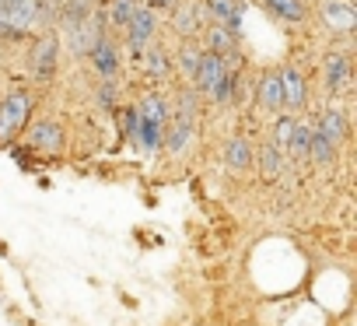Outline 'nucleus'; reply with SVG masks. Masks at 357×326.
I'll return each instance as SVG.
<instances>
[{
  "label": "nucleus",
  "instance_id": "obj_1",
  "mask_svg": "<svg viewBox=\"0 0 357 326\" xmlns=\"http://www.w3.org/2000/svg\"><path fill=\"white\" fill-rule=\"evenodd\" d=\"M32 25H39L36 0H4V8H0V36H22Z\"/></svg>",
  "mask_w": 357,
  "mask_h": 326
},
{
  "label": "nucleus",
  "instance_id": "obj_2",
  "mask_svg": "<svg viewBox=\"0 0 357 326\" xmlns=\"http://www.w3.org/2000/svg\"><path fill=\"white\" fill-rule=\"evenodd\" d=\"M29 109H32V95L25 88L11 91L4 102H0V140H8L22 130V123L29 119Z\"/></svg>",
  "mask_w": 357,
  "mask_h": 326
},
{
  "label": "nucleus",
  "instance_id": "obj_3",
  "mask_svg": "<svg viewBox=\"0 0 357 326\" xmlns=\"http://www.w3.org/2000/svg\"><path fill=\"white\" fill-rule=\"evenodd\" d=\"M154 32H158V15L147 11L144 4L137 8V15L126 22V43H130V53L140 57L151 43H154Z\"/></svg>",
  "mask_w": 357,
  "mask_h": 326
},
{
  "label": "nucleus",
  "instance_id": "obj_4",
  "mask_svg": "<svg viewBox=\"0 0 357 326\" xmlns=\"http://www.w3.org/2000/svg\"><path fill=\"white\" fill-rule=\"evenodd\" d=\"M63 144H67V137H63L60 123H53V119H39L29 130V147L39 151V154H60Z\"/></svg>",
  "mask_w": 357,
  "mask_h": 326
},
{
  "label": "nucleus",
  "instance_id": "obj_5",
  "mask_svg": "<svg viewBox=\"0 0 357 326\" xmlns=\"http://www.w3.org/2000/svg\"><path fill=\"white\" fill-rule=\"evenodd\" d=\"M56 60H60V39L50 32V36H43V39L36 43V50H32V74H36L39 81H50V77L56 74Z\"/></svg>",
  "mask_w": 357,
  "mask_h": 326
},
{
  "label": "nucleus",
  "instance_id": "obj_6",
  "mask_svg": "<svg viewBox=\"0 0 357 326\" xmlns=\"http://www.w3.org/2000/svg\"><path fill=\"white\" fill-rule=\"evenodd\" d=\"M98 39H102V15H95V11L84 22H77V25L67 29V43H70L74 53H88Z\"/></svg>",
  "mask_w": 357,
  "mask_h": 326
},
{
  "label": "nucleus",
  "instance_id": "obj_7",
  "mask_svg": "<svg viewBox=\"0 0 357 326\" xmlns=\"http://www.w3.org/2000/svg\"><path fill=\"white\" fill-rule=\"evenodd\" d=\"M319 15L329 25V32H350L357 25V11H354V4H347V0H322Z\"/></svg>",
  "mask_w": 357,
  "mask_h": 326
},
{
  "label": "nucleus",
  "instance_id": "obj_8",
  "mask_svg": "<svg viewBox=\"0 0 357 326\" xmlns=\"http://www.w3.org/2000/svg\"><path fill=\"white\" fill-rule=\"evenodd\" d=\"M225 74H228V57L204 53V60H200V67H197V77H193V81H197V88H200L204 95H211Z\"/></svg>",
  "mask_w": 357,
  "mask_h": 326
},
{
  "label": "nucleus",
  "instance_id": "obj_9",
  "mask_svg": "<svg viewBox=\"0 0 357 326\" xmlns=\"http://www.w3.org/2000/svg\"><path fill=\"white\" fill-rule=\"evenodd\" d=\"M280 88H284V105L287 109H305L308 88H305V74L298 67H284L280 71Z\"/></svg>",
  "mask_w": 357,
  "mask_h": 326
},
{
  "label": "nucleus",
  "instance_id": "obj_10",
  "mask_svg": "<svg viewBox=\"0 0 357 326\" xmlns=\"http://www.w3.org/2000/svg\"><path fill=\"white\" fill-rule=\"evenodd\" d=\"M256 98L266 112H277L284 109V88H280V71H263L259 77V88H256Z\"/></svg>",
  "mask_w": 357,
  "mask_h": 326
},
{
  "label": "nucleus",
  "instance_id": "obj_11",
  "mask_svg": "<svg viewBox=\"0 0 357 326\" xmlns=\"http://www.w3.org/2000/svg\"><path fill=\"white\" fill-rule=\"evenodd\" d=\"M252 165H259V176H263L266 183H277V179L284 176V151L270 140V144L259 147V154H256Z\"/></svg>",
  "mask_w": 357,
  "mask_h": 326
},
{
  "label": "nucleus",
  "instance_id": "obj_12",
  "mask_svg": "<svg viewBox=\"0 0 357 326\" xmlns=\"http://www.w3.org/2000/svg\"><path fill=\"white\" fill-rule=\"evenodd\" d=\"M207 11L214 15V22H218V25H225V29L238 32L242 15H245V4H242V0H207Z\"/></svg>",
  "mask_w": 357,
  "mask_h": 326
},
{
  "label": "nucleus",
  "instance_id": "obj_13",
  "mask_svg": "<svg viewBox=\"0 0 357 326\" xmlns=\"http://www.w3.org/2000/svg\"><path fill=\"white\" fill-rule=\"evenodd\" d=\"M172 29L178 36L200 32V4H193V0H178V4L172 8Z\"/></svg>",
  "mask_w": 357,
  "mask_h": 326
},
{
  "label": "nucleus",
  "instance_id": "obj_14",
  "mask_svg": "<svg viewBox=\"0 0 357 326\" xmlns=\"http://www.w3.org/2000/svg\"><path fill=\"white\" fill-rule=\"evenodd\" d=\"M347 84H350V60L343 53H329L326 57V88L333 95H340V91H347Z\"/></svg>",
  "mask_w": 357,
  "mask_h": 326
},
{
  "label": "nucleus",
  "instance_id": "obj_15",
  "mask_svg": "<svg viewBox=\"0 0 357 326\" xmlns=\"http://www.w3.org/2000/svg\"><path fill=\"white\" fill-rule=\"evenodd\" d=\"M225 161H228V169H231V172H249V169H252V161H256L252 144H249L245 137H231L228 147H225Z\"/></svg>",
  "mask_w": 357,
  "mask_h": 326
},
{
  "label": "nucleus",
  "instance_id": "obj_16",
  "mask_svg": "<svg viewBox=\"0 0 357 326\" xmlns=\"http://www.w3.org/2000/svg\"><path fill=\"white\" fill-rule=\"evenodd\" d=\"M88 57H91V64H95V71H98L102 77H116V71H119V57H116V46H112L105 36L88 50Z\"/></svg>",
  "mask_w": 357,
  "mask_h": 326
},
{
  "label": "nucleus",
  "instance_id": "obj_17",
  "mask_svg": "<svg viewBox=\"0 0 357 326\" xmlns=\"http://www.w3.org/2000/svg\"><path fill=\"white\" fill-rule=\"evenodd\" d=\"M308 158L315 161L319 169H329V165H333V158H336V144L319 130V123L312 126V137H308Z\"/></svg>",
  "mask_w": 357,
  "mask_h": 326
},
{
  "label": "nucleus",
  "instance_id": "obj_18",
  "mask_svg": "<svg viewBox=\"0 0 357 326\" xmlns=\"http://www.w3.org/2000/svg\"><path fill=\"white\" fill-rule=\"evenodd\" d=\"M137 112H140V119H147V123H158V126H165L168 123V116H172V109H168V102L158 95V91H151L140 105H137Z\"/></svg>",
  "mask_w": 357,
  "mask_h": 326
},
{
  "label": "nucleus",
  "instance_id": "obj_19",
  "mask_svg": "<svg viewBox=\"0 0 357 326\" xmlns=\"http://www.w3.org/2000/svg\"><path fill=\"white\" fill-rule=\"evenodd\" d=\"M266 11L284 18V22H305V4L301 0H263Z\"/></svg>",
  "mask_w": 357,
  "mask_h": 326
},
{
  "label": "nucleus",
  "instance_id": "obj_20",
  "mask_svg": "<svg viewBox=\"0 0 357 326\" xmlns=\"http://www.w3.org/2000/svg\"><path fill=\"white\" fill-rule=\"evenodd\" d=\"M319 130H322L333 144H340V140L347 137V119H343V112H340V109H326L322 119H319Z\"/></svg>",
  "mask_w": 357,
  "mask_h": 326
},
{
  "label": "nucleus",
  "instance_id": "obj_21",
  "mask_svg": "<svg viewBox=\"0 0 357 326\" xmlns=\"http://www.w3.org/2000/svg\"><path fill=\"white\" fill-rule=\"evenodd\" d=\"M231 46H235V32H231V29H225V25H214V29L207 32V53L228 57V53H231Z\"/></svg>",
  "mask_w": 357,
  "mask_h": 326
},
{
  "label": "nucleus",
  "instance_id": "obj_22",
  "mask_svg": "<svg viewBox=\"0 0 357 326\" xmlns=\"http://www.w3.org/2000/svg\"><path fill=\"white\" fill-rule=\"evenodd\" d=\"M91 11H95V4H91V0H63V8H60L63 29H70V25L84 22V18L91 15Z\"/></svg>",
  "mask_w": 357,
  "mask_h": 326
},
{
  "label": "nucleus",
  "instance_id": "obj_23",
  "mask_svg": "<svg viewBox=\"0 0 357 326\" xmlns=\"http://www.w3.org/2000/svg\"><path fill=\"white\" fill-rule=\"evenodd\" d=\"M308 137H312V126H308V123H294V133H291V140H287L284 151H287L291 158H298V161L308 158Z\"/></svg>",
  "mask_w": 357,
  "mask_h": 326
},
{
  "label": "nucleus",
  "instance_id": "obj_24",
  "mask_svg": "<svg viewBox=\"0 0 357 326\" xmlns=\"http://www.w3.org/2000/svg\"><path fill=\"white\" fill-rule=\"evenodd\" d=\"M168 71H172L168 53H165L161 46H147V74H151V77H165Z\"/></svg>",
  "mask_w": 357,
  "mask_h": 326
},
{
  "label": "nucleus",
  "instance_id": "obj_25",
  "mask_svg": "<svg viewBox=\"0 0 357 326\" xmlns=\"http://www.w3.org/2000/svg\"><path fill=\"white\" fill-rule=\"evenodd\" d=\"M137 8H140V0H112V8H109V18L116 22V25H123L126 29V22L137 15Z\"/></svg>",
  "mask_w": 357,
  "mask_h": 326
},
{
  "label": "nucleus",
  "instance_id": "obj_26",
  "mask_svg": "<svg viewBox=\"0 0 357 326\" xmlns=\"http://www.w3.org/2000/svg\"><path fill=\"white\" fill-rule=\"evenodd\" d=\"M200 60H204V53H200L197 46H183V50H178V71H183L186 77H197Z\"/></svg>",
  "mask_w": 357,
  "mask_h": 326
},
{
  "label": "nucleus",
  "instance_id": "obj_27",
  "mask_svg": "<svg viewBox=\"0 0 357 326\" xmlns=\"http://www.w3.org/2000/svg\"><path fill=\"white\" fill-rule=\"evenodd\" d=\"M235 81H238V77H235V71L228 67V74L218 81V88L211 91V98H214V102H231V95H235Z\"/></svg>",
  "mask_w": 357,
  "mask_h": 326
},
{
  "label": "nucleus",
  "instance_id": "obj_28",
  "mask_svg": "<svg viewBox=\"0 0 357 326\" xmlns=\"http://www.w3.org/2000/svg\"><path fill=\"white\" fill-rule=\"evenodd\" d=\"M294 123H298L294 116H280V119H277V126H273V144H277L280 151L287 147V140H291V133H294Z\"/></svg>",
  "mask_w": 357,
  "mask_h": 326
},
{
  "label": "nucleus",
  "instance_id": "obj_29",
  "mask_svg": "<svg viewBox=\"0 0 357 326\" xmlns=\"http://www.w3.org/2000/svg\"><path fill=\"white\" fill-rule=\"evenodd\" d=\"M119 123H123V133L126 140L137 144V130H140V112L137 109H119Z\"/></svg>",
  "mask_w": 357,
  "mask_h": 326
},
{
  "label": "nucleus",
  "instance_id": "obj_30",
  "mask_svg": "<svg viewBox=\"0 0 357 326\" xmlns=\"http://www.w3.org/2000/svg\"><path fill=\"white\" fill-rule=\"evenodd\" d=\"M98 105H105L109 112L116 109V84H112V77H105V81L98 84Z\"/></svg>",
  "mask_w": 357,
  "mask_h": 326
},
{
  "label": "nucleus",
  "instance_id": "obj_31",
  "mask_svg": "<svg viewBox=\"0 0 357 326\" xmlns=\"http://www.w3.org/2000/svg\"><path fill=\"white\" fill-rule=\"evenodd\" d=\"M175 4H178V0H147V4H144V8H147V11H154V15H158V11H172V8H175Z\"/></svg>",
  "mask_w": 357,
  "mask_h": 326
},
{
  "label": "nucleus",
  "instance_id": "obj_32",
  "mask_svg": "<svg viewBox=\"0 0 357 326\" xmlns=\"http://www.w3.org/2000/svg\"><path fill=\"white\" fill-rule=\"evenodd\" d=\"M0 8H4V0H0Z\"/></svg>",
  "mask_w": 357,
  "mask_h": 326
}]
</instances>
